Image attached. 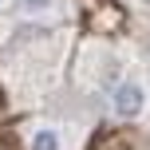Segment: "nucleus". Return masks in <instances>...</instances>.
<instances>
[{"instance_id":"obj_1","label":"nucleus","mask_w":150,"mask_h":150,"mask_svg":"<svg viewBox=\"0 0 150 150\" xmlns=\"http://www.w3.org/2000/svg\"><path fill=\"white\" fill-rule=\"evenodd\" d=\"M107 111H111V119H119V122H138L150 111V87H146V79L138 71L119 75V83L107 91Z\"/></svg>"},{"instance_id":"obj_2","label":"nucleus","mask_w":150,"mask_h":150,"mask_svg":"<svg viewBox=\"0 0 150 150\" xmlns=\"http://www.w3.org/2000/svg\"><path fill=\"white\" fill-rule=\"evenodd\" d=\"M71 127H63V122H52V119H36L24 127V146L28 150H71L75 138L67 134Z\"/></svg>"},{"instance_id":"obj_3","label":"nucleus","mask_w":150,"mask_h":150,"mask_svg":"<svg viewBox=\"0 0 150 150\" xmlns=\"http://www.w3.org/2000/svg\"><path fill=\"white\" fill-rule=\"evenodd\" d=\"M67 12H71V0H24L20 4V16L24 20H36V24L63 20Z\"/></svg>"},{"instance_id":"obj_4","label":"nucleus","mask_w":150,"mask_h":150,"mask_svg":"<svg viewBox=\"0 0 150 150\" xmlns=\"http://www.w3.org/2000/svg\"><path fill=\"white\" fill-rule=\"evenodd\" d=\"M4 8H8V0H0V12H4Z\"/></svg>"}]
</instances>
